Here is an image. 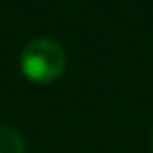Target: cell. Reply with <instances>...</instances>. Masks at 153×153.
I'll use <instances>...</instances> for the list:
<instances>
[{"mask_svg":"<svg viewBox=\"0 0 153 153\" xmlns=\"http://www.w3.org/2000/svg\"><path fill=\"white\" fill-rule=\"evenodd\" d=\"M20 70L34 83H50L65 70V52L56 41L36 38L20 54Z\"/></svg>","mask_w":153,"mask_h":153,"instance_id":"obj_1","label":"cell"},{"mask_svg":"<svg viewBox=\"0 0 153 153\" xmlns=\"http://www.w3.org/2000/svg\"><path fill=\"white\" fill-rule=\"evenodd\" d=\"M0 153H25V142L11 126L0 124Z\"/></svg>","mask_w":153,"mask_h":153,"instance_id":"obj_2","label":"cell"},{"mask_svg":"<svg viewBox=\"0 0 153 153\" xmlns=\"http://www.w3.org/2000/svg\"><path fill=\"white\" fill-rule=\"evenodd\" d=\"M151 151H153V133H151Z\"/></svg>","mask_w":153,"mask_h":153,"instance_id":"obj_3","label":"cell"}]
</instances>
